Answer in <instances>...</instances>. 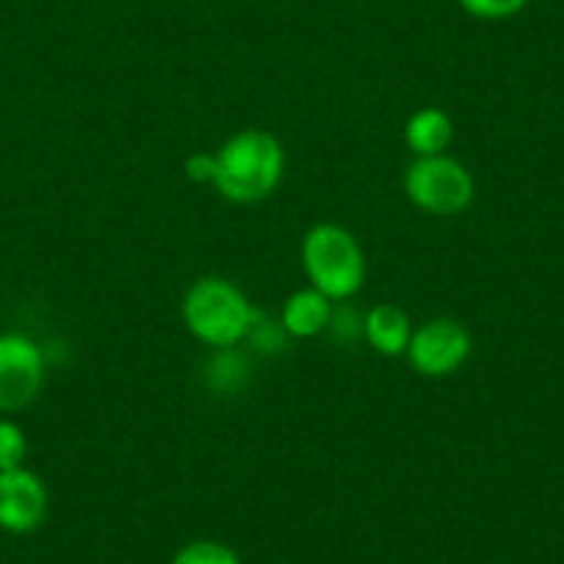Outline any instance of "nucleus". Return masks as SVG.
I'll return each instance as SVG.
<instances>
[{"label":"nucleus","mask_w":564,"mask_h":564,"mask_svg":"<svg viewBox=\"0 0 564 564\" xmlns=\"http://www.w3.org/2000/svg\"><path fill=\"white\" fill-rule=\"evenodd\" d=\"M45 382V355L31 338L0 335V412H18L40 395Z\"/></svg>","instance_id":"obj_6"},{"label":"nucleus","mask_w":564,"mask_h":564,"mask_svg":"<svg viewBox=\"0 0 564 564\" xmlns=\"http://www.w3.org/2000/svg\"><path fill=\"white\" fill-rule=\"evenodd\" d=\"M333 311H335L333 302H329L322 291H316L313 285H307V289L294 291L289 300L282 302L280 324H282V329L289 333V338L307 340V338H316V335L327 333Z\"/></svg>","instance_id":"obj_9"},{"label":"nucleus","mask_w":564,"mask_h":564,"mask_svg":"<svg viewBox=\"0 0 564 564\" xmlns=\"http://www.w3.org/2000/svg\"><path fill=\"white\" fill-rule=\"evenodd\" d=\"M474 338L468 327L454 318H430L417 324L406 346V362L415 373L430 379H443L457 373L468 362Z\"/></svg>","instance_id":"obj_5"},{"label":"nucleus","mask_w":564,"mask_h":564,"mask_svg":"<svg viewBox=\"0 0 564 564\" xmlns=\"http://www.w3.org/2000/svg\"><path fill=\"white\" fill-rule=\"evenodd\" d=\"M412 333L415 327H412L406 311H401L393 302H379L362 318V335L371 349L382 357H404Z\"/></svg>","instance_id":"obj_8"},{"label":"nucleus","mask_w":564,"mask_h":564,"mask_svg":"<svg viewBox=\"0 0 564 564\" xmlns=\"http://www.w3.org/2000/svg\"><path fill=\"white\" fill-rule=\"evenodd\" d=\"M529 0H459V7L479 20H507L523 12Z\"/></svg>","instance_id":"obj_14"},{"label":"nucleus","mask_w":564,"mask_h":564,"mask_svg":"<svg viewBox=\"0 0 564 564\" xmlns=\"http://www.w3.org/2000/svg\"><path fill=\"white\" fill-rule=\"evenodd\" d=\"M247 340H249V344H254V349H258V351H265V355H276V351H282V349H285V344H289V333L282 329L280 322H265V318L260 316Z\"/></svg>","instance_id":"obj_15"},{"label":"nucleus","mask_w":564,"mask_h":564,"mask_svg":"<svg viewBox=\"0 0 564 564\" xmlns=\"http://www.w3.org/2000/svg\"><path fill=\"white\" fill-rule=\"evenodd\" d=\"M25 454H29V441L25 432L14 421L0 417V470L23 468Z\"/></svg>","instance_id":"obj_13"},{"label":"nucleus","mask_w":564,"mask_h":564,"mask_svg":"<svg viewBox=\"0 0 564 564\" xmlns=\"http://www.w3.org/2000/svg\"><path fill=\"white\" fill-rule=\"evenodd\" d=\"M183 172H186L188 181L203 183V186H214V181H216V153L188 155Z\"/></svg>","instance_id":"obj_16"},{"label":"nucleus","mask_w":564,"mask_h":564,"mask_svg":"<svg viewBox=\"0 0 564 564\" xmlns=\"http://www.w3.org/2000/svg\"><path fill=\"white\" fill-rule=\"evenodd\" d=\"M285 175V150L269 130L243 128L216 150L214 188L236 205L271 197Z\"/></svg>","instance_id":"obj_1"},{"label":"nucleus","mask_w":564,"mask_h":564,"mask_svg":"<svg viewBox=\"0 0 564 564\" xmlns=\"http://www.w3.org/2000/svg\"><path fill=\"white\" fill-rule=\"evenodd\" d=\"M302 269L313 289L322 291L329 302H346L360 294L368 265L355 232L322 221L302 238Z\"/></svg>","instance_id":"obj_3"},{"label":"nucleus","mask_w":564,"mask_h":564,"mask_svg":"<svg viewBox=\"0 0 564 564\" xmlns=\"http://www.w3.org/2000/svg\"><path fill=\"white\" fill-rule=\"evenodd\" d=\"M205 384H208L214 393H241L249 382V362L243 351H238V346L230 349H210L208 362L203 368Z\"/></svg>","instance_id":"obj_11"},{"label":"nucleus","mask_w":564,"mask_h":564,"mask_svg":"<svg viewBox=\"0 0 564 564\" xmlns=\"http://www.w3.org/2000/svg\"><path fill=\"white\" fill-rule=\"evenodd\" d=\"M454 141V119L443 108L426 106L410 113L404 124V144L415 159L443 155Z\"/></svg>","instance_id":"obj_10"},{"label":"nucleus","mask_w":564,"mask_h":564,"mask_svg":"<svg viewBox=\"0 0 564 564\" xmlns=\"http://www.w3.org/2000/svg\"><path fill=\"white\" fill-rule=\"evenodd\" d=\"M183 324L199 344L230 349L243 344L263 313L227 276H199L183 296Z\"/></svg>","instance_id":"obj_2"},{"label":"nucleus","mask_w":564,"mask_h":564,"mask_svg":"<svg viewBox=\"0 0 564 564\" xmlns=\"http://www.w3.org/2000/svg\"><path fill=\"white\" fill-rule=\"evenodd\" d=\"M172 564H241L238 553L230 545L216 540H197L183 545L172 556Z\"/></svg>","instance_id":"obj_12"},{"label":"nucleus","mask_w":564,"mask_h":564,"mask_svg":"<svg viewBox=\"0 0 564 564\" xmlns=\"http://www.w3.org/2000/svg\"><path fill=\"white\" fill-rule=\"evenodd\" d=\"M404 194L430 216H459L474 203L476 183L463 161L443 155L415 159L404 172Z\"/></svg>","instance_id":"obj_4"},{"label":"nucleus","mask_w":564,"mask_h":564,"mask_svg":"<svg viewBox=\"0 0 564 564\" xmlns=\"http://www.w3.org/2000/svg\"><path fill=\"white\" fill-rule=\"evenodd\" d=\"M47 518V487L34 470H0V529L31 534Z\"/></svg>","instance_id":"obj_7"}]
</instances>
